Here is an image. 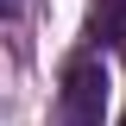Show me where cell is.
<instances>
[{
    "instance_id": "1",
    "label": "cell",
    "mask_w": 126,
    "mask_h": 126,
    "mask_svg": "<svg viewBox=\"0 0 126 126\" xmlns=\"http://www.w3.org/2000/svg\"><path fill=\"white\" fill-rule=\"evenodd\" d=\"M63 126H101L107 113V69L94 50H76V57L63 63Z\"/></svg>"
},
{
    "instance_id": "2",
    "label": "cell",
    "mask_w": 126,
    "mask_h": 126,
    "mask_svg": "<svg viewBox=\"0 0 126 126\" xmlns=\"http://www.w3.org/2000/svg\"><path fill=\"white\" fill-rule=\"evenodd\" d=\"M120 126H126V113H120Z\"/></svg>"
}]
</instances>
